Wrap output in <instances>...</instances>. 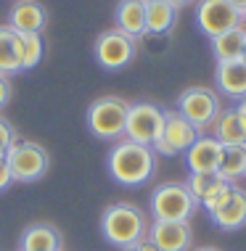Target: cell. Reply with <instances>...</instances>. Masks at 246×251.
I'll return each mask as SVG.
<instances>
[{
	"mask_svg": "<svg viewBox=\"0 0 246 251\" xmlns=\"http://www.w3.org/2000/svg\"><path fill=\"white\" fill-rule=\"evenodd\" d=\"M5 164L11 169L13 182H37L51 167V156L32 140H13V146L5 151Z\"/></svg>",
	"mask_w": 246,
	"mask_h": 251,
	"instance_id": "5",
	"label": "cell"
},
{
	"mask_svg": "<svg viewBox=\"0 0 246 251\" xmlns=\"http://www.w3.org/2000/svg\"><path fill=\"white\" fill-rule=\"evenodd\" d=\"M135 48H138L135 40L114 26V29H106V32H101V35H98L93 53H95V61H98L104 69L119 72V69H125L130 61L135 58Z\"/></svg>",
	"mask_w": 246,
	"mask_h": 251,
	"instance_id": "10",
	"label": "cell"
},
{
	"mask_svg": "<svg viewBox=\"0 0 246 251\" xmlns=\"http://www.w3.org/2000/svg\"><path fill=\"white\" fill-rule=\"evenodd\" d=\"M177 111L204 135V130L215 125V119L220 117V111H222L220 96H217L215 90H209V87L193 85V87H188V90L180 93V98H177Z\"/></svg>",
	"mask_w": 246,
	"mask_h": 251,
	"instance_id": "6",
	"label": "cell"
},
{
	"mask_svg": "<svg viewBox=\"0 0 246 251\" xmlns=\"http://www.w3.org/2000/svg\"><path fill=\"white\" fill-rule=\"evenodd\" d=\"M5 164V156H0V167H3Z\"/></svg>",
	"mask_w": 246,
	"mask_h": 251,
	"instance_id": "34",
	"label": "cell"
},
{
	"mask_svg": "<svg viewBox=\"0 0 246 251\" xmlns=\"http://www.w3.org/2000/svg\"><path fill=\"white\" fill-rule=\"evenodd\" d=\"M196 251H220V249H212V246H207V249H196Z\"/></svg>",
	"mask_w": 246,
	"mask_h": 251,
	"instance_id": "32",
	"label": "cell"
},
{
	"mask_svg": "<svg viewBox=\"0 0 246 251\" xmlns=\"http://www.w3.org/2000/svg\"><path fill=\"white\" fill-rule=\"evenodd\" d=\"M22 72L19 64V45H16V32L8 24H0V74L11 77V74Z\"/></svg>",
	"mask_w": 246,
	"mask_h": 251,
	"instance_id": "23",
	"label": "cell"
},
{
	"mask_svg": "<svg viewBox=\"0 0 246 251\" xmlns=\"http://www.w3.org/2000/svg\"><path fill=\"white\" fill-rule=\"evenodd\" d=\"M244 26H246V11H244Z\"/></svg>",
	"mask_w": 246,
	"mask_h": 251,
	"instance_id": "35",
	"label": "cell"
},
{
	"mask_svg": "<svg viewBox=\"0 0 246 251\" xmlns=\"http://www.w3.org/2000/svg\"><path fill=\"white\" fill-rule=\"evenodd\" d=\"M48 24V13L37 0H16L8 13V26L16 35H40Z\"/></svg>",
	"mask_w": 246,
	"mask_h": 251,
	"instance_id": "13",
	"label": "cell"
},
{
	"mask_svg": "<svg viewBox=\"0 0 246 251\" xmlns=\"http://www.w3.org/2000/svg\"><path fill=\"white\" fill-rule=\"evenodd\" d=\"M156 172V151L151 146H140L122 138L109 151V175L125 188L146 185Z\"/></svg>",
	"mask_w": 246,
	"mask_h": 251,
	"instance_id": "1",
	"label": "cell"
},
{
	"mask_svg": "<svg viewBox=\"0 0 246 251\" xmlns=\"http://www.w3.org/2000/svg\"><path fill=\"white\" fill-rule=\"evenodd\" d=\"M13 96V87H11V79L5 74H0V108L8 106V100Z\"/></svg>",
	"mask_w": 246,
	"mask_h": 251,
	"instance_id": "26",
	"label": "cell"
},
{
	"mask_svg": "<svg viewBox=\"0 0 246 251\" xmlns=\"http://www.w3.org/2000/svg\"><path fill=\"white\" fill-rule=\"evenodd\" d=\"M217 175L228 182H236V180L246 177V146H222Z\"/></svg>",
	"mask_w": 246,
	"mask_h": 251,
	"instance_id": "22",
	"label": "cell"
},
{
	"mask_svg": "<svg viewBox=\"0 0 246 251\" xmlns=\"http://www.w3.org/2000/svg\"><path fill=\"white\" fill-rule=\"evenodd\" d=\"M5 151H8V148H3V146H0V156H5Z\"/></svg>",
	"mask_w": 246,
	"mask_h": 251,
	"instance_id": "33",
	"label": "cell"
},
{
	"mask_svg": "<svg viewBox=\"0 0 246 251\" xmlns=\"http://www.w3.org/2000/svg\"><path fill=\"white\" fill-rule=\"evenodd\" d=\"M19 251H64V238H61L56 225L35 222L22 233Z\"/></svg>",
	"mask_w": 246,
	"mask_h": 251,
	"instance_id": "15",
	"label": "cell"
},
{
	"mask_svg": "<svg viewBox=\"0 0 246 251\" xmlns=\"http://www.w3.org/2000/svg\"><path fill=\"white\" fill-rule=\"evenodd\" d=\"M236 111L241 114V119L246 122V98H244V100H238V103H236Z\"/></svg>",
	"mask_w": 246,
	"mask_h": 251,
	"instance_id": "29",
	"label": "cell"
},
{
	"mask_svg": "<svg viewBox=\"0 0 246 251\" xmlns=\"http://www.w3.org/2000/svg\"><path fill=\"white\" fill-rule=\"evenodd\" d=\"M114 22H117L119 32H125L133 40H140L146 35V3L143 0H119Z\"/></svg>",
	"mask_w": 246,
	"mask_h": 251,
	"instance_id": "17",
	"label": "cell"
},
{
	"mask_svg": "<svg viewBox=\"0 0 246 251\" xmlns=\"http://www.w3.org/2000/svg\"><path fill=\"white\" fill-rule=\"evenodd\" d=\"M101 233L117 249H127L148 235V220L135 203H111L101 214Z\"/></svg>",
	"mask_w": 246,
	"mask_h": 251,
	"instance_id": "2",
	"label": "cell"
},
{
	"mask_svg": "<svg viewBox=\"0 0 246 251\" xmlns=\"http://www.w3.org/2000/svg\"><path fill=\"white\" fill-rule=\"evenodd\" d=\"M199 135L201 132L180 111H164V130L151 148L162 156H180L199 140Z\"/></svg>",
	"mask_w": 246,
	"mask_h": 251,
	"instance_id": "8",
	"label": "cell"
},
{
	"mask_svg": "<svg viewBox=\"0 0 246 251\" xmlns=\"http://www.w3.org/2000/svg\"><path fill=\"white\" fill-rule=\"evenodd\" d=\"M164 130V108L156 103H130L125 138L140 146H154Z\"/></svg>",
	"mask_w": 246,
	"mask_h": 251,
	"instance_id": "7",
	"label": "cell"
},
{
	"mask_svg": "<svg viewBox=\"0 0 246 251\" xmlns=\"http://www.w3.org/2000/svg\"><path fill=\"white\" fill-rule=\"evenodd\" d=\"M146 3V35H167L177 24V8L169 0H143Z\"/></svg>",
	"mask_w": 246,
	"mask_h": 251,
	"instance_id": "18",
	"label": "cell"
},
{
	"mask_svg": "<svg viewBox=\"0 0 246 251\" xmlns=\"http://www.w3.org/2000/svg\"><path fill=\"white\" fill-rule=\"evenodd\" d=\"M186 167L191 175H201V172H217L220 167V156H222V143L215 138V135H199L193 146L188 148L186 153Z\"/></svg>",
	"mask_w": 246,
	"mask_h": 251,
	"instance_id": "12",
	"label": "cell"
},
{
	"mask_svg": "<svg viewBox=\"0 0 246 251\" xmlns=\"http://www.w3.org/2000/svg\"><path fill=\"white\" fill-rule=\"evenodd\" d=\"M186 185H188L191 196L196 199V203L204 206L209 199H215V196L228 185V180H222L217 172H201V175H191L186 180Z\"/></svg>",
	"mask_w": 246,
	"mask_h": 251,
	"instance_id": "21",
	"label": "cell"
},
{
	"mask_svg": "<svg viewBox=\"0 0 246 251\" xmlns=\"http://www.w3.org/2000/svg\"><path fill=\"white\" fill-rule=\"evenodd\" d=\"M13 140H16V130H13V125L8 119L0 117V146L8 148V146H13Z\"/></svg>",
	"mask_w": 246,
	"mask_h": 251,
	"instance_id": "25",
	"label": "cell"
},
{
	"mask_svg": "<svg viewBox=\"0 0 246 251\" xmlns=\"http://www.w3.org/2000/svg\"><path fill=\"white\" fill-rule=\"evenodd\" d=\"M148 241L154 243L159 251H191L193 243V230L191 222H164L154 220L148 225Z\"/></svg>",
	"mask_w": 246,
	"mask_h": 251,
	"instance_id": "11",
	"label": "cell"
},
{
	"mask_svg": "<svg viewBox=\"0 0 246 251\" xmlns=\"http://www.w3.org/2000/svg\"><path fill=\"white\" fill-rule=\"evenodd\" d=\"M13 182V177H11V169H8V164H3L0 167V191H5Z\"/></svg>",
	"mask_w": 246,
	"mask_h": 251,
	"instance_id": "28",
	"label": "cell"
},
{
	"mask_svg": "<svg viewBox=\"0 0 246 251\" xmlns=\"http://www.w3.org/2000/svg\"><path fill=\"white\" fill-rule=\"evenodd\" d=\"M215 138L222 146H246V122L236 108H225L215 119Z\"/></svg>",
	"mask_w": 246,
	"mask_h": 251,
	"instance_id": "19",
	"label": "cell"
},
{
	"mask_svg": "<svg viewBox=\"0 0 246 251\" xmlns=\"http://www.w3.org/2000/svg\"><path fill=\"white\" fill-rule=\"evenodd\" d=\"M228 3L233 5V8H238V11H241V13L246 11V0H228Z\"/></svg>",
	"mask_w": 246,
	"mask_h": 251,
	"instance_id": "31",
	"label": "cell"
},
{
	"mask_svg": "<svg viewBox=\"0 0 246 251\" xmlns=\"http://www.w3.org/2000/svg\"><path fill=\"white\" fill-rule=\"evenodd\" d=\"M130 103L119 96H104L93 100L87 108V127L98 140H122L125 138Z\"/></svg>",
	"mask_w": 246,
	"mask_h": 251,
	"instance_id": "3",
	"label": "cell"
},
{
	"mask_svg": "<svg viewBox=\"0 0 246 251\" xmlns=\"http://www.w3.org/2000/svg\"><path fill=\"white\" fill-rule=\"evenodd\" d=\"M16 45H19V64L22 72H29L43 61L45 53V43L40 35H16Z\"/></svg>",
	"mask_w": 246,
	"mask_h": 251,
	"instance_id": "24",
	"label": "cell"
},
{
	"mask_svg": "<svg viewBox=\"0 0 246 251\" xmlns=\"http://www.w3.org/2000/svg\"><path fill=\"white\" fill-rule=\"evenodd\" d=\"M196 24L209 40L230 32L236 26H244V13L233 8L228 0H199L196 5Z\"/></svg>",
	"mask_w": 246,
	"mask_h": 251,
	"instance_id": "9",
	"label": "cell"
},
{
	"mask_svg": "<svg viewBox=\"0 0 246 251\" xmlns=\"http://www.w3.org/2000/svg\"><path fill=\"white\" fill-rule=\"evenodd\" d=\"M169 3H172L175 8L180 11V8H186V5H191V3H196V0H169Z\"/></svg>",
	"mask_w": 246,
	"mask_h": 251,
	"instance_id": "30",
	"label": "cell"
},
{
	"mask_svg": "<svg viewBox=\"0 0 246 251\" xmlns=\"http://www.w3.org/2000/svg\"><path fill=\"white\" fill-rule=\"evenodd\" d=\"M122 251H159V249H156L148 238H143V241L133 243V246H127V249H122Z\"/></svg>",
	"mask_w": 246,
	"mask_h": 251,
	"instance_id": "27",
	"label": "cell"
},
{
	"mask_svg": "<svg viewBox=\"0 0 246 251\" xmlns=\"http://www.w3.org/2000/svg\"><path fill=\"white\" fill-rule=\"evenodd\" d=\"M241 61H244V64H246V50H244V58H241Z\"/></svg>",
	"mask_w": 246,
	"mask_h": 251,
	"instance_id": "36",
	"label": "cell"
},
{
	"mask_svg": "<svg viewBox=\"0 0 246 251\" xmlns=\"http://www.w3.org/2000/svg\"><path fill=\"white\" fill-rule=\"evenodd\" d=\"M212 56L220 61H241L244 50H246V26H236L230 32H222V35L212 37Z\"/></svg>",
	"mask_w": 246,
	"mask_h": 251,
	"instance_id": "20",
	"label": "cell"
},
{
	"mask_svg": "<svg viewBox=\"0 0 246 251\" xmlns=\"http://www.w3.org/2000/svg\"><path fill=\"white\" fill-rule=\"evenodd\" d=\"M209 220L220 230H241L246 225V191L233 185L220 206L209 212Z\"/></svg>",
	"mask_w": 246,
	"mask_h": 251,
	"instance_id": "14",
	"label": "cell"
},
{
	"mask_svg": "<svg viewBox=\"0 0 246 251\" xmlns=\"http://www.w3.org/2000/svg\"><path fill=\"white\" fill-rule=\"evenodd\" d=\"M215 82L220 87V93H225L233 100L246 98V64L244 61H220L215 72Z\"/></svg>",
	"mask_w": 246,
	"mask_h": 251,
	"instance_id": "16",
	"label": "cell"
},
{
	"mask_svg": "<svg viewBox=\"0 0 246 251\" xmlns=\"http://www.w3.org/2000/svg\"><path fill=\"white\" fill-rule=\"evenodd\" d=\"M199 203L186 182H164L151 193V214L164 222H191Z\"/></svg>",
	"mask_w": 246,
	"mask_h": 251,
	"instance_id": "4",
	"label": "cell"
}]
</instances>
